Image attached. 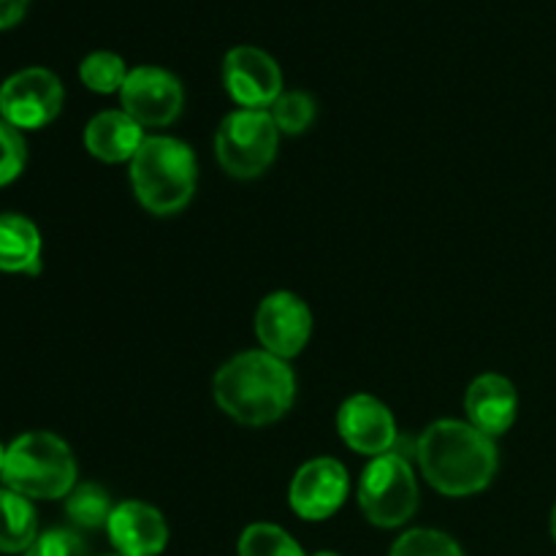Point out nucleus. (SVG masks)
<instances>
[{
    "label": "nucleus",
    "mask_w": 556,
    "mask_h": 556,
    "mask_svg": "<svg viewBox=\"0 0 556 556\" xmlns=\"http://www.w3.org/2000/svg\"><path fill=\"white\" fill-rule=\"evenodd\" d=\"M223 81L239 106L264 109L282 96V71L258 47H233L223 60Z\"/></svg>",
    "instance_id": "obj_9"
},
{
    "label": "nucleus",
    "mask_w": 556,
    "mask_h": 556,
    "mask_svg": "<svg viewBox=\"0 0 556 556\" xmlns=\"http://www.w3.org/2000/svg\"><path fill=\"white\" fill-rule=\"evenodd\" d=\"M141 144H144L141 125L125 112H101L85 128V147L98 161L123 163L128 157L134 161Z\"/></svg>",
    "instance_id": "obj_15"
},
{
    "label": "nucleus",
    "mask_w": 556,
    "mask_h": 556,
    "mask_svg": "<svg viewBox=\"0 0 556 556\" xmlns=\"http://www.w3.org/2000/svg\"><path fill=\"white\" fill-rule=\"evenodd\" d=\"M337 429L340 438L351 445L353 451L367 456L391 454L396 443V424L389 407L378 402L375 396L358 394L351 396L340 407L337 416Z\"/></svg>",
    "instance_id": "obj_12"
},
{
    "label": "nucleus",
    "mask_w": 556,
    "mask_h": 556,
    "mask_svg": "<svg viewBox=\"0 0 556 556\" xmlns=\"http://www.w3.org/2000/svg\"><path fill=\"white\" fill-rule=\"evenodd\" d=\"M467 416L478 432L503 434L514 427L516 410H519V396H516L514 383L503 375H483V378L472 380L470 391H467Z\"/></svg>",
    "instance_id": "obj_14"
},
{
    "label": "nucleus",
    "mask_w": 556,
    "mask_h": 556,
    "mask_svg": "<svg viewBox=\"0 0 556 556\" xmlns=\"http://www.w3.org/2000/svg\"><path fill=\"white\" fill-rule=\"evenodd\" d=\"M63 109V85L47 68H25L0 87V117L16 130H36Z\"/></svg>",
    "instance_id": "obj_7"
},
{
    "label": "nucleus",
    "mask_w": 556,
    "mask_h": 556,
    "mask_svg": "<svg viewBox=\"0 0 556 556\" xmlns=\"http://www.w3.org/2000/svg\"><path fill=\"white\" fill-rule=\"evenodd\" d=\"M30 0H0V30L16 25L25 16Z\"/></svg>",
    "instance_id": "obj_25"
},
{
    "label": "nucleus",
    "mask_w": 556,
    "mask_h": 556,
    "mask_svg": "<svg viewBox=\"0 0 556 556\" xmlns=\"http://www.w3.org/2000/svg\"><path fill=\"white\" fill-rule=\"evenodd\" d=\"M109 538L119 556H157L168 543V527L155 508L123 503L109 516Z\"/></svg>",
    "instance_id": "obj_13"
},
{
    "label": "nucleus",
    "mask_w": 556,
    "mask_h": 556,
    "mask_svg": "<svg viewBox=\"0 0 556 556\" xmlns=\"http://www.w3.org/2000/svg\"><path fill=\"white\" fill-rule=\"evenodd\" d=\"M239 556H304V552L280 527L253 525L239 538Z\"/></svg>",
    "instance_id": "obj_19"
},
{
    "label": "nucleus",
    "mask_w": 556,
    "mask_h": 556,
    "mask_svg": "<svg viewBox=\"0 0 556 556\" xmlns=\"http://www.w3.org/2000/svg\"><path fill=\"white\" fill-rule=\"evenodd\" d=\"M271 119L280 128V134H302L309 128L315 117V101L307 92H282L271 103Z\"/></svg>",
    "instance_id": "obj_22"
},
{
    "label": "nucleus",
    "mask_w": 556,
    "mask_h": 556,
    "mask_svg": "<svg viewBox=\"0 0 556 556\" xmlns=\"http://www.w3.org/2000/svg\"><path fill=\"white\" fill-rule=\"evenodd\" d=\"M296 396V380L282 358L266 351L233 356L215 375L217 405L244 427H266L286 416Z\"/></svg>",
    "instance_id": "obj_1"
},
{
    "label": "nucleus",
    "mask_w": 556,
    "mask_h": 556,
    "mask_svg": "<svg viewBox=\"0 0 556 556\" xmlns=\"http://www.w3.org/2000/svg\"><path fill=\"white\" fill-rule=\"evenodd\" d=\"M68 519L76 527H85V530H98V527L109 525V516H112V503H109V494L103 492L96 483H85V486H76L68 494Z\"/></svg>",
    "instance_id": "obj_18"
},
{
    "label": "nucleus",
    "mask_w": 556,
    "mask_h": 556,
    "mask_svg": "<svg viewBox=\"0 0 556 556\" xmlns=\"http://www.w3.org/2000/svg\"><path fill=\"white\" fill-rule=\"evenodd\" d=\"M38 521L30 500L0 489V554H20L36 543Z\"/></svg>",
    "instance_id": "obj_17"
},
{
    "label": "nucleus",
    "mask_w": 556,
    "mask_h": 556,
    "mask_svg": "<svg viewBox=\"0 0 556 556\" xmlns=\"http://www.w3.org/2000/svg\"><path fill=\"white\" fill-rule=\"evenodd\" d=\"M123 112L134 117L141 128H161L174 123L182 112L185 92L174 74L157 65H139L128 71L123 90H119Z\"/></svg>",
    "instance_id": "obj_8"
},
{
    "label": "nucleus",
    "mask_w": 556,
    "mask_h": 556,
    "mask_svg": "<svg viewBox=\"0 0 556 556\" xmlns=\"http://www.w3.org/2000/svg\"><path fill=\"white\" fill-rule=\"evenodd\" d=\"M313 331V315L307 304L293 293H271L255 313V334L266 353L277 358H293L304 351Z\"/></svg>",
    "instance_id": "obj_10"
},
{
    "label": "nucleus",
    "mask_w": 556,
    "mask_h": 556,
    "mask_svg": "<svg viewBox=\"0 0 556 556\" xmlns=\"http://www.w3.org/2000/svg\"><path fill=\"white\" fill-rule=\"evenodd\" d=\"M79 76L90 90L114 92V90H123L125 79H128V68H125L119 54L92 52L81 60Z\"/></svg>",
    "instance_id": "obj_20"
},
{
    "label": "nucleus",
    "mask_w": 556,
    "mask_h": 556,
    "mask_svg": "<svg viewBox=\"0 0 556 556\" xmlns=\"http://www.w3.org/2000/svg\"><path fill=\"white\" fill-rule=\"evenodd\" d=\"M315 556H337V554H331V552H324V554H315Z\"/></svg>",
    "instance_id": "obj_28"
},
{
    "label": "nucleus",
    "mask_w": 556,
    "mask_h": 556,
    "mask_svg": "<svg viewBox=\"0 0 556 556\" xmlns=\"http://www.w3.org/2000/svg\"><path fill=\"white\" fill-rule=\"evenodd\" d=\"M3 481L27 500L68 497L76 483L74 454L54 434L27 432L5 448Z\"/></svg>",
    "instance_id": "obj_4"
},
{
    "label": "nucleus",
    "mask_w": 556,
    "mask_h": 556,
    "mask_svg": "<svg viewBox=\"0 0 556 556\" xmlns=\"http://www.w3.org/2000/svg\"><path fill=\"white\" fill-rule=\"evenodd\" d=\"M280 128L264 109H239L228 114L215 136L220 166L237 179H253L271 166Z\"/></svg>",
    "instance_id": "obj_5"
},
{
    "label": "nucleus",
    "mask_w": 556,
    "mask_h": 556,
    "mask_svg": "<svg viewBox=\"0 0 556 556\" xmlns=\"http://www.w3.org/2000/svg\"><path fill=\"white\" fill-rule=\"evenodd\" d=\"M552 535H554V541H556V505H554V514H552Z\"/></svg>",
    "instance_id": "obj_27"
},
{
    "label": "nucleus",
    "mask_w": 556,
    "mask_h": 556,
    "mask_svg": "<svg viewBox=\"0 0 556 556\" xmlns=\"http://www.w3.org/2000/svg\"><path fill=\"white\" fill-rule=\"evenodd\" d=\"M358 503L375 527H402L418 508V486L410 465L400 454L375 456L362 476Z\"/></svg>",
    "instance_id": "obj_6"
},
{
    "label": "nucleus",
    "mask_w": 556,
    "mask_h": 556,
    "mask_svg": "<svg viewBox=\"0 0 556 556\" xmlns=\"http://www.w3.org/2000/svg\"><path fill=\"white\" fill-rule=\"evenodd\" d=\"M391 556H465L459 543L438 530H410L394 543Z\"/></svg>",
    "instance_id": "obj_21"
},
{
    "label": "nucleus",
    "mask_w": 556,
    "mask_h": 556,
    "mask_svg": "<svg viewBox=\"0 0 556 556\" xmlns=\"http://www.w3.org/2000/svg\"><path fill=\"white\" fill-rule=\"evenodd\" d=\"M3 465H5V448L3 443H0V476H3Z\"/></svg>",
    "instance_id": "obj_26"
},
{
    "label": "nucleus",
    "mask_w": 556,
    "mask_h": 556,
    "mask_svg": "<svg viewBox=\"0 0 556 556\" xmlns=\"http://www.w3.org/2000/svg\"><path fill=\"white\" fill-rule=\"evenodd\" d=\"M41 266L38 228L22 215H0V271L36 275Z\"/></svg>",
    "instance_id": "obj_16"
},
{
    "label": "nucleus",
    "mask_w": 556,
    "mask_h": 556,
    "mask_svg": "<svg viewBox=\"0 0 556 556\" xmlns=\"http://www.w3.org/2000/svg\"><path fill=\"white\" fill-rule=\"evenodd\" d=\"M348 494V472L337 459H313L291 483L293 514L307 521H324L340 510Z\"/></svg>",
    "instance_id": "obj_11"
},
{
    "label": "nucleus",
    "mask_w": 556,
    "mask_h": 556,
    "mask_svg": "<svg viewBox=\"0 0 556 556\" xmlns=\"http://www.w3.org/2000/svg\"><path fill=\"white\" fill-rule=\"evenodd\" d=\"M130 182L141 206L152 215H177L195 190V157L188 144L150 136L130 161Z\"/></svg>",
    "instance_id": "obj_3"
},
{
    "label": "nucleus",
    "mask_w": 556,
    "mask_h": 556,
    "mask_svg": "<svg viewBox=\"0 0 556 556\" xmlns=\"http://www.w3.org/2000/svg\"><path fill=\"white\" fill-rule=\"evenodd\" d=\"M25 556H90L85 541L71 530H49L36 538Z\"/></svg>",
    "instance_id": "obj_24"
},
{
    "label": "nucleus",
    "mask_w": 556,
    "mask_h": 556,
    "mask_svg": "<svg viewBox=\"0 0 556 556\" xmlns=\"http://www.w3.org/2000/svg\"><path fill=\"white\" fill-rule=\"evenodd\" d=\"M27 163V147L20 130L0 119V185L14 182Z\"/></svg>",
    "instance_id": "obj_23"
},
{
    "label": "nucleus",
    "mask_w": 556,
    "mask_h": 556,
    "mask_svg": "<svg viewBox=\"0 0 556 556\" xmlns=\"http://www.w3.org/2000/svg\"><path fill=\"white\" fill-rule=\"evenodd\" d=\"M418 465L424 478L448 497H467L492 483L497 448L472 424L438 421L418 438Z\"/></svg>",
    "instance_id": "obj_2"
}]
</instances>
